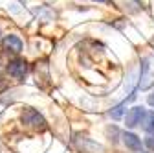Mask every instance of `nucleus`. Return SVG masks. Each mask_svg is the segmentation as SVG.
Returning a JSON list of instances; mask_svg holds the SVG:
<instances>
[{
  "instance_id": "nucleus-1",
  "label": "nucleus",
  "mask_w": 154,
  "mask_h": 153,
  "mask_svg": "<svg viewBox=\"0 0 154 153\" xmlns=\"http://www.w3.org/2000/svg\"><path fill=\"white\" fill-rule=\"evenodd\" d=\"M20 118H22V122H24L28 127L38 129V131L46 129V120H44V116H42V114L38 112L37 109H33V107H24Z\"/></svg>"
},
{
  "instance_id": "nucleus-2",
  "label": "nucleus",
  "mask_w": 154,
  "mask_h": 153,
  "mask_svg": "<svg viewBox=\"0 0 154 153\" xmlns=\"http://www.w3.org/2000/svg\"><path fill=\"white\" fill-rule=\"evenodd\" d=\"M8 74L15 80H24L28 74V63L24 59H13L8 65Z\"/></svg>"
},
{
  "instance_id": "nucleus-3",
  "label": "nucleus",
  "mask_w": 154,
  "mask_h": 153,
  "mask_svg": "<svg viewBox=\"0 0 154 153\" xmlns=\"http://www.w3.org/2000/svg\"><path fill=\"white\" fill-rule=\"evenodd\" d=\"M73 144H75L77 149H81L83 153H97V151H103V148H101L99 144H95V142H92L90 138L81 137V135H77V137L73 138Z\"/></svg>"
},
{
  "instance_id": "nucleus-4",
  "label": "nucleus",
  "mask_w": 154,
  "mask_h": 153,
  "mask_svg": "<svg viewBox=\"0 0 154 153\" xmlns=\"http://www.w3.org/2000/svg\"><path fill=\"white\" fill-rule=\"evenodd\" d=\"M145 109L143 107H140V105H136V107H132V109H128V112H127V127H136V125H140L141 122H143V118H145Z\"/></svg>"
},
{
  "instance_id": "nucleus-5",
  "label": "nucleus",
  "mask_w": 154,
  "mask_h": 153,
  "mask_svg": "<svg viewBox=\"0 0 154 153\" xmlns=\"http://www.w3.org/2000/svg\"><path fill=\"white\" fill-rule=\"evenodd\" d=\"M149 59H143V65H141V80H140V89L141 90H147L154 85V74L149 70Z\"/></svg>"
},
{
  "instance_id": "nucleus-6",
  "label": "nucleus",
  "mask_w": 154,
  "mask_h": 153,
  "mask_svg": "<svg viewBox=\"0 0 154 153\" xmlns=\"http://www.w3.org/2000/svg\"><path fill=\"white\" fill-rule=\"evenodd\" d=\"M2 43H4V48L8 52H13V54H20L22 52V41L18 39L17 35H6Z\"/></svg>"
},
{
  "instance_id": "nucleus-7",
  "label": "nucleus",
  "mask_w": 154,
  "mask_h": 153,
  "mask_svg": "<svg viewBox=\"0 0 154 153\" xmlns=\"http://www.w3.org/2000/svg\"><path fill=\"white\" fill-rule=\"evenodd\" d=\"M123 142H125V146H127L128 149H132V151H140V149H141V140L134 135V133L125 131V133H123Z\"/></svg>"
},
{
  "instance_id": "nucleus-8",
  "label": "nucleus",
  "mask_w": 154,
  "mask_h": 153,
  "mask_svg": "<svg viewBox=\"0 0 154 153\" xmlns=\"http://www.w3.org/2000/svg\"><path fill=\"white\" fill-rule=\"evenodd\" d=\"M143 129L147 133H154V111L150 112H145V118H143Z\"/></svg>"
},
{
  "instance_id": "nucleus-9",
  "label": "nucleus",
  "mask_w": 154,
  "mask_h": 153,
  "mask_svg": "<svg viewBox=\"0 0 154 153\" xmlns=\"http://www.w3.org/2000/svg\"><path fill=\"white\" fill-rule=\"evenodd\" d=\"M125 105H127V102H123V103H119V105H116L108 114L114 118V120H118V118H121L123 116V109H125Z\"/></svg>"
},
{
  "instance_id": "nucleus-10",
  "label": "nucleus",
  "mask_w": 154,
  "mask_h": 153,
  "mask_svg": "<svg viewBox=\"0 0 154 153\" xmlns=\"http://www.w3.org/2000/svg\"><path fill=\"white\" fill-rule=\"evenodd\" d=\"M145 144H147V148H149V149H152V151H154V135H149V137H147V140H145Z\"/></svg>"
},
{
  "instance_id": "nucleus-11",
  "label": "nucleus",
  "mask_w": 154,
  "mask_h": 153,
  "mask_svg": "<svg viewBox=\"0 0 154 153\" xmlns=\"http://www.w3.org/2000/svg\"><path fill=\"white\" fill-rule=\"evenodd\" d=\"M149 103L154 107V94H150V96H149Z\"/></svg>"
},
{
  "instance_id": "nucleus-12",
  "label": "nucleus",
  "mask_w": 154,
  "mask_h": 153,
  "mask_svg": "<svg viewBox=\"0 0 154 153\" xmlns=\"http://www.w3.org/2000/svg\"><path fill=\"white\" fill-rule=\"evenodd\" d=\"M95 2H106V0H95Z\"/></svg>"
}]
</instances>
